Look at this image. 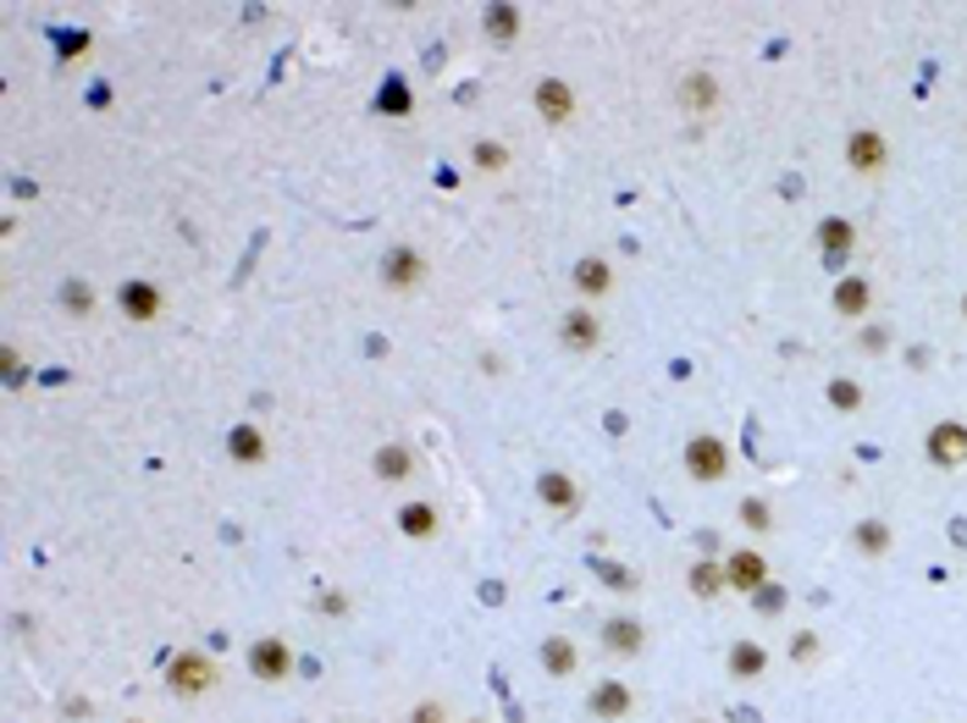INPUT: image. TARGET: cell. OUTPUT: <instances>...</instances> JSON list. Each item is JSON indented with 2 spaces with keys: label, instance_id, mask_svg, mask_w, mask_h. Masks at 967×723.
<instances>
[{
  "label": "cell",
  "instance_id": "26",
  "mask_svg": "<svg viewBox=\"0 0 967 723\" xmlns=\"http://www.w3.org/2000/svg\"><path fill=\"white\" fill-rule=\"evenodd\" d=\"M824 398L835 403V414H857V409H862V387H857L851 376H835V382L824 387Z\"/></svg>",
  "mask_w": 967,
  "mask_h": 723
},
{
  "label": "cell",
  "instance_id": "32",
  "mask_svg": "<svg viewBox=\"0 0 967 723\" xmlns=\"http://www.w3.org/2000/svg\"><path fill=\"white\" fill-rule=\"evenodd\" d=\"M315 607H321V613H332V618H343V613H348V597H343V591H321V602H315Z\"/></svg>",
  "mask_w": 967,
  "mask_h": 723
},
{
  "label": "cell",
  "instance_id": "19",
  "mask_svg": "<svg viewBox=\"0 0 967 723\" xmlns=\"http://www.w3.org/2000/svg\"><path fill=\"white\" fill-rule=\"evenodd\" d=\"M602 647L620 652V658H636V652L647 647V629H642L636 618H608V624H602Z\"/></svg>",
  "mask_w": 967,
  "mask_h": 723
},
{
  "label": "cell",
  "instance_id": "22",
  "mask_svg": "<svg viewBox=\"0 0 967 723\" xmlns=\"http://www.w3.org/2000/svg\"><path fill=\"white\" fill-rule=\"evenodd\" d=\"M437 525H443V519H437V503H404V508H398V530H404L409 541H431Z\"/></svg>",
  "mask_w": 967,
  "mask_h": 723
},
{
  "label": "cell",
  "instance_id": "5",
  "mask_svg": "<svg viewBox=\"0 0 967 723\" xmlns=\"http://www.w3.org/2000/svg\"><path fill=\"white\" fill-rule=\"evenodd\" d=\"M249 674H254V679H266V685H283V679L294 674V652H288V641H283V636H260V641L249 647Z\"/></svg>",
  "mask_w": 967,
  "mask_h": 723
},
{
  "label": "cell",
  "instance_id": "8",
  "mask_svg": "<svg viewBox=\"0 0 967 723\" xmlns=\"http://www.w3.org/2000/svg\"><path fill=\"white\" fill-rule=\"evenodd\" d=\"M725 586L741 591V597H757V591L768 586V564H763V553H757V547H736V553L725 558Z\"/></svg>",
  "mask_w": 967,
  "mask_h": 723
},
{
  "label": "cell",
  "instance_id": "14",
  "mask_svg": "<svg viewBox=\"0 0 967 723\" xmlns=\"http://www.w3.org/2000/svg\"><path fill=\"white\" fill-rule=\"evenodd\" d=\"M829 304H835V315L862 321V315H868V304H873V282H868V277H840V282H835V293H829Z\"/></svg>",
  "mask_w": 967,
  "mask_h": 723
},
{
  "label": "cell",
  "instance_id": "27",
  "mask_svg": "<svg viewBox=\"0 0 967 723\" xmlns=\"http://www.w3.org/2000/svg\"><path fill=\"white\" fill-rule=\"evenodd\" d=\"M470 160H476L481 171H503V166H509V144H498V138H476V144H470Z\"/></svg>",
  "mask_w": 967,
  "mask_h": 723
},
{
  "label": "cell",
  "instance_id": "9",
  "mask_svg": "<svg viewBox=\"0 0 967 723\" xmlns=\"http://www.w3.org/2000/svg\"><path fill=\"white\" fill-rule=\"evenodd\" d=\"M570 288H575L586 304L608 299V293H613V265H608L602 254H586V260H575V270H570Z\"/></svg>",
  "mask_w": 967,
  "mask_h": 723
},
{
  "label": "cell",
  "instance_id": "1",
  "mask_svg": "<svg viewBox=\"0 0 967 723\" xmlns=\"http://www.w3.org/2000/svg\"><path fill=\"white\" fill-rule=\"evenodd\" d=\"M216 679H222V668H216L205 652H178V658L166 663V685H171V696H183V701L211 696Z\"/></svg>",
  "mask_w": 967,
  "mask_h": 723
},
{
  "label": "cell",
  "instance_id": "16",
  "mask_svg": "<svg viewBox=\"0 0 967 723\" xmlns=\"http://www.w3.org/2000/svg\"><path fill=\"white\" fill-rule=\"evenodd\" d=\"M851 547H857L862 558H885V553L896 547V530H891L885 519H857V525H851Z\"/></svg>",
  "mask_w": 967,
  "mask_h": 723
},
{
  "label": "cell",
  "instance_id": "2",
  "mask_svg": "<svg viewBox=\"0 0 967 723\" xmlns=\"http://www.w3.org/2000/svg\"><path fill=\"white\" fill-rule=\"evenodd\" d=\"M685 475L702 481V486L725 481V475H730V447H725V436H714V431L691 436V442H685Z\"/></svg>",
  "mask_w": 967,
  "mask_h": 723
},
{
  "label": "cell",
  "instance_id": "35",
  "mask_svg": "<svg viewBox=\"0 0 967 723\" xmlns=\"http://www.w3.org/2000/svg\"><path fill=\"white\" fill-rule=\"evenodd\" d=\"M459 723H487V718H459Z\"/></svg>",
  "mask_w": 967,
  "mask_h": 723
},
{
  "label": "cell",
  "instance_id": "6",
  "mask_svg": "<svg viewBox=\"0 0 967 723\" xmlns=\"http://www.w3.org/2000/svg\"><path fill=\"white\" fill-rule=\"evenodd\" d=\"M532 106H537V117H542L548 128H564V122L575 117V88H570L564 77H537Z\"/></svg>",
  "mask_w": 967,
  "mask_h": 723
},
{
  "label": "cell",
  "instance_id": "18",
  "mask_svg": "<svg viewBox=\"0 0 967 723\" xmlns=\"http://www.w3.org/2000/svg\"><path fill=\"white\" fill-rule=\"evenodd\" d=\"M680 106L685 111H714L719 106V77L714 72H685L680 77Z\"/></svg>",
  "mask_w": 967,
  "mask_h": 723
},
{
  "label": "cell",
  "instance_id": "31",
  "mask_svg": "<svg viewBox=\"0 0 967 723\" xmlns=\"http://www.w3.org/2000/svg\"><path fill=\"white\" fill-rule=\"evenodd\" d=\"M409 723H454V718H449V707H443V701H431V696H426V701H415V707H409Z\"/></svg>",
  "mask_w": 967,
  "mask_h": 723
},
{
  "label": "cell",
  "instance_id": "3",
  "mask_svg": "<svg viewBox=\"0 0 967 723\" xmlns=\"http://www.w3.org/2000/svg\"><path fill=\"white\" fill-rule=\"evenodd\" d=\"M923 459L934 470H962L967 465V425L962 420H940L929 436H923Z\"/></svg>",
  "mask_w": 967,
  "mask_h": 723
},
{
  "label": "cell",
  "instance_id": "4",
  "mask_svg": "<svg viewBox=\"0 0 967 723\" xmlns=\"http://www.w3.org/2000/svg\"><path fill=\"white\" fill-rule=\"evenodd\" d=\"M885 160H891V138L879 133V128H857L846 138V166L857 177H879V171H885Z\"/></svg>",
  "mask_w": 967,
  "mask_h": 723
},
{
  "label": "cell",
  "instance_id": "33",
  "mask_svg": "<svg viewBox=\"0 0 967 723\" xmlns=\"http://www.w3.org/2000/svg\"><path fill=\"white\" fill-rule=\"evenodd\" d=\"M862 348H868V353H885V348H891V332H885V326H879V332H862Z\"/></svg>",
  "mask_w": 967,
  "mask_h": 723
},
{
  "label": "cell",
  "instance_id": "29",
  "mask_svg": "<svg viewBox=\"0 0 967 723\" xmlns=\"http://www.w3.org/2000/svg\"><path fill=\"white\" fill-rule=\"evenodd\" d=\"M61 304H67L72 315H89V310H95V288H89V282H67V288H61Z\"/></svg>",
  "mask_w": 967,
  "mask_h": 723
},
{
  "label": "cell",
  "instance_id": "20",
  "mask_svg": "<svg viewBox=\"0 0 967 723\" xmlns=\"http://www.w3.org/2000/svg\"><path fill=\"white\" fill-rule=\"evenodd\" d=\"M819 249H824V260H846L857 249V227L846 216H824L819 221Z\"/></svg>",
  "mask_w": 967,
  "mask_h": 723
},
{
  "label": "cell",
  "instance_id": "13",
  "mask_svg": "<svg viewBox=\"0 0 967 723\" xmlns=\"http://www.w3.org/2000/svg\"><path fill=\"white\" fill-rule=\"evenodd\" d=\"M537 503L553 508V514H581V486H575L564 470H542V481H537Z\"/></svg>",
  "mask_w": 967,
  "mask_h": 723
},
{
  "label": "cell",
  "instance_id": "37",
  "mask_svg": "<svg viewBox=\"0 0 967 723\" xmlns=\"http://www.w3.org/2000/svg\"><path fill=\"white\" fill-rule=\"evenodd\" d=\"M696 723H708V718H696Z\"/></svg>",
  "mask_w": 967,
  "mask_h": 723
},
{
  "label": "cell",
  "instance_id": "17",
  "mask_svg": "<svg viewBox=\"0 0 967 723\" xmlns=\"http://www.w3.org/2000/svg\"><path fill=\"white\" fill-rule=\"evenodd\" d=\"M725 668H730V679H763L768 674V647L763 641H736Z\"/></svg>",
  "mask_w": 967,
  "mask_h": 723
},
{
  "label": "cell",
  "instance_id": "25",
  "mask_svg": "<svg viewBox=\"0 0 967 723\" xmlns=\"http://www.w3.org/2000/svg\"><path fill=\"white\" fill-rule=\"evenodd\" d=\"M520 28H525V17H520L514 7H492V12H487V34H492L498 45H514Z\"/></svg>",
  "mask_w": 967,
  "mask_h": 723
},
{
  "label": "cell",
  "instance_id": "34",
  "mask_svg": "<svg viewBox=\"0 0 967 723\" xmlns=\"http://www.w3.org/2000/svg\"><path fill=\"white\" fill-rule=\"evenodd\" d=\"M779 602H785V597H779V586H774V580H768V586H763V591H757V607H763V613H774V607H779Z\"/></svg>",
  "mask_w": 967,
  "mask_h": 723
},
{
  "label": "cell",
  "instance_id": "30",
  "mask_svg": "<svg viewBox=\"0 0 967 723\" xmlns=\"http://www.w3.org/2000/svg\"><path fill=\"white\" fill-rule=\"evenodd\" d=\"M736 514H741V525H747V530H768V525H774V514H768V503H763V497H747Z\"/></svg>",
  "mask_w": 967,
  "mask_h": 723
},
{
  "label": "cell",
  "instance_id": "23",
  "mask_svg": "<svg viewBox=\"0 0 967 723\" xmlns=\"http://www.w3.org/2000/svg\"><path fill=\"white\" fill-rule=\"evenodd\" d=\"M382 481H409L415 475V454L404 442H387V447H377V465H371Z\"/></svg>",
  "mask_w": 967,
  "mask_h": 723
},
{
  "label": "cell",
  "instance_id": "28",
  "mask_svg": "<svg viewBox=\"0 0 967 723\" xmlns=\"http://www.w3.org/2000/svg\"><path fill=\"white\" fill-rule=\"evenodd\" d=\"M377 111H387V117H409V111H415L404 77H387V83H382V106H377Z\"/></svg>",
  "mask_w": 967,
  "mask_h": 723
},
{
  "label": "cell",
  "instance_id": "12",
  "mask_svg": "<svg viewBox=\"0 0 967 723\" xmlns=\"http://www.w3.org/2000/svg\"><path fill=\"white\" fill-rule=\"evenodd\" d=\"M559 342H564L570 353H592V348L602 342V321H597V310H570V315L559 321Z\"/></svg>",
  "mask_w": 967,
  "mask_h": 723
},
{
  "label": "cell",
  "instance_id": "24",
  "mask_svg": "<svg viewBox=\"0 0 967 723\" xmlns=\"http://www.w3.org/2000/svg\"><path fill=\"white\" fill-rule=\"evenodd\" d=\"M685 586H691V597H702V602H714V597L730 591V586H725V564H691Z\"/></svg>",
  "mask_w": 967,
  "mask_h": 723
},
{
  "label": "cell",
  "instance_id": "11",
  "mask_svg": "<svg viewBox=\"0 0 967 723\" xmlns=\"http://www.w3.org/2000/svg\"><path fill=\"white\" fill-rule=\"evenodd\" d=\"M382 277H387V288L415 293V288L426 282V260H420L409 243H398V249H387V260H382Z\"/></svg>",
  "mask_w": 967,
  "mask_h": 723
},
{
  "label": "cell",
  "instance_id": "21",
  "mask_svg": "<svg viewBox=\"0 0 967 723\" xmlns=\"http://www.w3.org/2000/svg\"><path fill=\"white\" fill-rule=\"evenodd\" d=\"M542 668H548L553 679H570V674L581 668V647H575L570 636H548V641H542Z\"/></svg>",
  "mask_w": 967,
  "mask_h": 723
},
{
  "label": "cell",
  "instance_id": "10",
  "mask_svg": "<svg viewBox=\"0 0 967 723\" xmlns=\"http://www.w3.org/2000/svg\"><path fill=\"white\" fill-rule=\"evenodd\" d=\"M117 304H122V315H128L133 326H150V321L160 315V304H166V299H160V288H155V282L133 277V282H122V288H117Z\"/></svg>",
  "mask_w": 967,
  "mask_h": 723
},
{
  "label": "cell",
  "instance_id": "36",
  "mask_svg": "<svg viewBox=\"0 0 967 723\" xmlns=\"http://www.w3.org/2000/svg\"><path fill=\"white\" fill-rule=\"evenodd\" d=\"M962 315H967V293H962Z\"/></svg>",
  "mask_w": 967,
  "mask_h": 723
},
{
  "label": "cell",
  "instance_id": "7",
  "mask_svg": "<svg viewBox=\"0 0 967 723\" xmlns=\"http://www.w3.org/2000/svg\"><path fill=\"white\" fill-rule=\"evenodd\" d=\"M631 707H636V690L625 679H597L592 696H586V712L597 723H620V718H631Z\"/></svg>",
  "mask_w": 967,
  "mask_h": 723
},
{
  "label": "cell",
  "instance_id": "15",
  "mask_svg": "<svg viewBox=\"0 0 967 723\" xmlns=\"http://www.w3.org/2000/svg\"><path fill=\"white\" fill-rule=\"evenodd\" d=\"M266 454H272V447H266V431H260V425L243 420V425L227 431V459H232V465H260Z\"/></svg>",
  "mask_w": 967,
  "mask_h": 723
}]
</instances>
